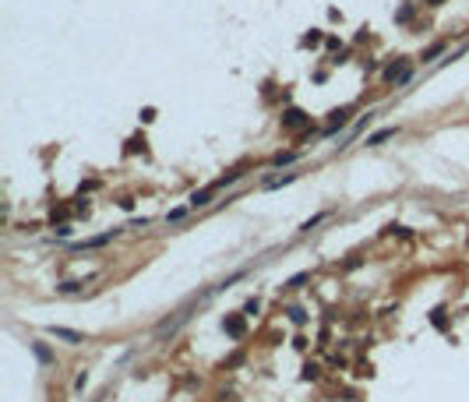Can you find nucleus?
<instances>
[{
  "label": "nucleus",
  "instance_id": "nucleus-1",
  "mask_svg": "<svg viewBox=\"0 0 469 402\" xmlns=\"http://www.w3.org/2000/svg\"><path fill=\"white\" fill-rule=\"evenodd\" d=\"M409 75H413V67H409L406 60H395V64L385 67V81H391V85H406Z\"/></svg>",
  "mask_w": 469,
  "mask_h": 402
},
{
  "label": "nucleus",
  "instance_id": "nucleus-2",
  "mask_svg": "<svg viewBox=\"0 0 469 402\" xmlns=\"http://www.w3.org/2000/svg\"><path fill=\"white\" fill-rule=\"evenodd\" d=\"M346 120H349V109H332L328 113V134H335L339 127H346Z\"/></svg>",
  "mask_w": 469,
  "mask_h": 402
},
{
  "label": "nucleus",
  "instance_id": "nucleus-3",
  "mask_svg": "<svg viewBox=\"0 0 469 402\" xmlns=\"http://www.w3.org/2000/svg\"><path fill=\"white\" fill-rule=\"evenodd\" d=\"M223 328L233 335V339H240L243 335V318H236V314H230V318H223Z\"/></svg>",
  "mask_w": 469,
  "mask_h": 402
},
{
  "label": "nucleus",
  "instance_id": "nucleus-4",
  "mask_svg": "<svg viewBox=\"0 0 469 402\" xmlns=\"http://www.w3.org/2000/svg\"><path fill=\"white\" fill-rule=\"evenodd\" d=\"M300 124H307V117L300 109H286L282 113V127H300Z\"/></svg>",
  "mask_w": 469,
  "mask_h": 402
},
{
  "label": "nucleus",
  "instance_id": "nucleus-5",
  "mask_svg": "<svg viewBox=\"0 0 469 402\" xmlns=\"http://www.w3.org/2000/svg\"><path fill=\"white\" fill-rule=\"evenodd\" d=\"M215 194V187H205V191H194L191 194V208H201V205H208V198Z\"/></svg>",
  "mask_w": 469,
  "mask_h": 402
},
{
  "label": "nucleus",
  "instance_id": "nucleus-6",
  "mask_svg": "<svg viewBox=\"0 0 469 402\" xmlns=\"http://www.w3.org/2000/svg\"><path fill=\"white\" fill-rule=\"evenodd\" d=\"M50 335H57V339H64V342H81L78 332H71V328H57V324H50Z\"/></svg>",
  "mask_w": 469,
  "mask_h": 402
},
{
  "label": "nucleus",
  "instance_id": "nucleus-7",
  "mask_svg": "<svg viewBox=\"0 0 469 402\" xmlns=\"http://www.w3.org/2000/svg\"><path fill=\"white\" fill-rule=\"evenodd\" d=\"M395 134H399V127H385V131H378V134H371L367 145H381V141H388V138H395Z\"/></svg>",
  "mask_w": 469,
  "mask_h": 402
},
{
  "label": "nucleus",
  "instance_id": "nucleus-8",
  "mask_svg": "<svg viewBox=\"0 0 469 402\" xmlns=\"http://www.w3.org/2000/svg\"><path fill=\"white\" fill-rule=\"evenodd\" d=\"M293 180H297V176H293V173H286V176H272V180H265V187H268V191H275V187H282V184H293Z\"/></svg>",
  "mask_w": 469,
  "mask_h": 402
},
{
  "label": "nucleus",
  "instance_id": "nucleus-9",
  "mask_svg": "<svg viewBox=\"0 0 469 402\" xmlns=\"http://www.w3.org/2000/svg\"><path fill=\"white\" fill-rule=\"evenodd\" d=\"M307 279H311V272H300V275H293V279L286 282V289H300V286H304Z\"/></svg>",
  "mask_w": 469,
  "mask_h": 402
},
{
  "label": "nucleus",
  "instance_id": "nucleus-10",
  "mask_svg": "<svg viewBox=\"0 0 469 402\" xmlns=\"http://www.w3.org/2000/svg\"><path fill=\"white\" fill-rule=\"evenodd\" d=\"M300 43H304V46H317V43H321V32H317V28H311V32H307Z\"/></svg>",
  "mask_w": 469,
  "mask_h": 402
},
{
  "label": "nucleus",
  "instance_id": "nucleus-11",
  "mask_svg": "<svg viewBox=\"0 0 469 402\" xmlns=\"http://www.w3.org/2000/svg\"><path fill=\"white\" fill-rule=\"evenodd\" d=\"M293 159H297V152H279V156H275L272 162H275V166H290Z\"/></svg>",
  "mask_w": 469,
  "mask_h": 402
},
{
  "label": "nucleus",
  "instance_id": "nucleus-12",
  "mask_svg": "<svg viewBox=\"0 0 469 402\" xmlns=\"http://www.w3.org/2000/svg\"><path fill=\"white\" fill-rule=\"evenodd\" d=\"M317 371H321L317 363H307V367H304V381H314V378H317Z\"/></svg>",
  "mask_w": 469,
  "mask_h": 402
},
{
  "label": "nucleus",
  "instance_id": "nucleus-13",
  "mask_svg": "<svg viewBox=\"0 0 469 402\" xmlns=\"http://www.w3.org/2000/svg\"><path fill=\"white\" fill-rule=\"evenodd\" d=\"M441 50H445V46H441V43H438V46H430V50H427V53H423V60H434V57H438V53H441Z\"/></svg>",
  "mask_w": 469,
  "mask_h": 402
},
{
  "label": "nucleus",
  "instance_id": "nucleus-14",
  "mask_svg": "<svg viewBox=\"0 0 469 402\" xmlns=\"http://www.w3.org/2000/svg\"><path fill=\"white\" fill-rule=\"evenodd\" d=\"M258 311H261V304H258V300H247V307H243V314H258Z\"/></svg>",
  "mask_w": 469,
  "mask_h": 402
},
{
  "label": "nucleus",
  "instance_id": "nucleus-15",
  "mask_svg": "<svg viewBox=\"0 0 469 402\" xmlns=\"http://www.w3.org/2000/svg\"><path fill=\"white\" fill-rule=\"evenodd\" d=\"M290 314H293V321H297V324H304V321H307V314H304V311H300V307H293V311H290Z\"/></svg>",
  "mask_w": 469,
  "mask_h": 402
},
{
  "label": "nucleus",
  "instance_id": "nucleus-16",
  "mask_svg": "<svg viewBox=\"0 0 469 402\" xmlns=\"http://www.w3.org/2000/svg\"><path fill=\"white\" fill-rule=\"evenodd\" d=\"M166 219H169V223H180V219H184V208H173V212H169Z\"/></svg>",
  "mask_w": 469,
  "mask_h": 402
},
{
  "label": "nucleus",
  "instance_id": "nucleus-17",
  "mask_svg": "<svg viewBox=\"0 0 469 402\" xmlns=\"http://www.w3.org/2000/svg\"><path fill=\"white\" fill-rule=\"evenodd\" d=\"M35 356H39V360L46 363V360H50V349H46V346H35Z\"/></svg>",
  "mask_w": 469,
  "mask_h": 402
},
{
  "label": "nucleus",
  "instance_id": "nucleus-18",
  "mask_svg": "<svg viewBox=\"0 0 469 402\" xmlns=\"http://www.w3.org/2000/svg\"><path fill=\"white\" fill-rule=\"evenodd\" d=\"M430 4H441V0H430Z\"/></svg>",
  "mask_w": 469,
  "mask_h": 402
}]
</instances>
